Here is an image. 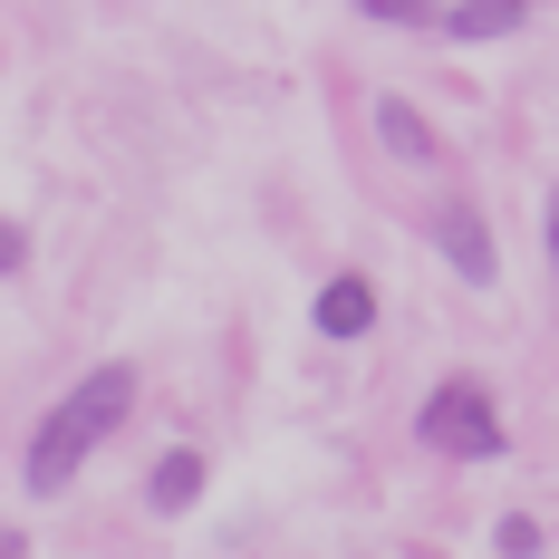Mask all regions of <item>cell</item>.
Returning a JSON list of instances; mask_svg holds the SVG:
<instances>
[{
  "label": "cell",
  "mask_w": 559,
  "mask_h": 559,
  "mask_svg": "<svg viewBox=\"0 0 559 559\" xmlns=\"http://www.w3.org/2000/svg\"><path fill=\"white\" fill-rule=\"evenodd\" d=\"M126 415H135V367H87V377L39 415V435H29V492H68L78 463L97 444H116Z\"/></svg>",
  "instance_id": "6da1fadb"
},
{
  "label": "cell",
  "mask_w": 559,
  "mask_h": 559,
  "mask_svg": "<svg viewBox=\"0 0 559 559\" xmlns=\"http://www.w3.org/2000/svg\"><path fill=\"white\" fill-rule=\"evenodd\" d=\"M0 559H29V531H10V521H0Z\"/></svg>",
  "instance_id": "7c38bea8"
},
{
  "label": "cell",
  "mask_w": 559,
  "mask_h": 559,
  "mask_svg": "<svg viewBox=\"0 0 559 559\" xmlns=\"http://www.w3.org/2000/svg\"><path fill=\"white\" fill-rule=\"evenodd\" d=\"M502 559H540V521L511 511V521H502Z\"/></svg>",
  "instance_id": "9c48e42d"
},
{
  "label": "cell",
  "mask_w": 559,
  "mask_h": 559,
  "mask_svg": "<svg viewBox=\"0 0 559 559\" xmlns=\"http://www.w3.org/2000/svg\"><path fill=\"white\" fill-rule=\"evenodd\" d=\"M309 319H319V337H367V329H377V280H367V271H337L329 289H319Z\"/></svg>",
  "instance_id": "277c9868"
},
{
  "label": "cell",
  "mask_w": 559,
  "mask_h": 559,
  "mask_svg": "<svg viewBox=\"0 0 559 559\" xmlns=\"http://www.w3.org/2000/svg\"><path fill=\"white\" fill-rule=\"evenodd\" d=\"M540 241H550V280H559V183H550V203H540Z\"/></svg>",
  "instance_id": "30bf717a"
},
{
  "label": "cell",
  "mask_w": 559,
  "mask_h": 559,
  "mask_svg": "<svg viewBox=\"0 0 559 559\" xmlns=\"http://www.w3.org/2000/svg\"><path fill=\"white\" fill-rule=\"evenodd\" d=\"M367 20H395V29H444V10L435 0H357Z\"/></svg>",
  "instance_id": "ba28073f"
},
{
  "label": "cell",
  "mask_w": 559,
  "mask_h": 559,
  "mask_svg": "<svg viewBox=\"0 0 559 559\" xmlns=\"http://www.w3.org/2000/svg\"><path fill=\"white\" fill-rule=\"evenodd\" d=\"M145 502H155V511H193V502H203V453L174 444L165 463H155V483H145Z\"/></svg>",
  "instance_id": "8992f818"
},
{
  "label": "cell",
  "mask_w": 559,
  "mask_h": 559,
  "mask_svg": "<svg viewBox=\"0 0 559 559\" xmlns=\"http://www.w3.org/2000/svg\"><path fill=\"white\" fill-rule=\"evenodd\" d=\"M415 444H435L444 463H492V453H511L492 386H473V377H444V386L425 395V415H415Z\"/></svg>",
  "instance_id": "7a4b0ae2"
},
{
  "label": "cell",
  "mask_w": 559,
  "mask_h": 559,
  "mask_svg": "<svg viewBox=\"0 0 559 559\" xmlns=\"http://www.w3.org/2000/svg\"><path fill=\"white\" fill-rule=\"evenodd\" d=\"M377 135H386L395 165H435V126L405 107V97H377Z\"/></svg>",
  "instance_id": "5b68a950"
},
{
  "label": "cell",
  "mask_w": 559,
  "mask_h": 559,
  "mask_svg": "<svg viewBox=\"0 0 559 559\" xmlns=\"http://www.w3.org/2000/svg\"><path fill=\"white\" fill-rule=\"evenodd\" d=\"M425 231H435V251H444V261H453L463 280H473V289H492V280H502V251H492V223H483L473 203H435V213H425Z\"/></svg>",
  "instance_id": "3957f363"
},
{
  "label": "cell",
  "mask_w": 559,
  "mask_h": 559,
  "mask_svg": "<svg viewBox=\"0 0 559 559\" xmlns=\"http://www.w3.org/2000/svg\"><path fill=\"white\" fill-rule=\"evenodd\" d=\"M20 251H29V241H20V231L0 223V271H20Z\"/></svg>",
  "instance_id": "8fae6325"
},
{
  "label": "cell",
  "mask_w": 559,
  "mask_h": 559,
  "mask_svg": "<svg viewBox=\"0 0 559 559\" xmlns=\"http://www.w3.org/2000/svg\"><path fill=\"white\" fill-rule=\"evenodd\" d=\"M521 20H531V0H453V10H444L453 39H511Z\"/></svg>",
  "instance_id": "52a82bcc"
}]
</instances>
